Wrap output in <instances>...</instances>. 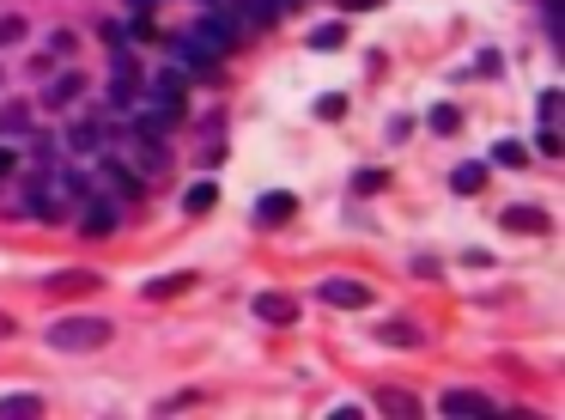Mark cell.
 <instances>
[{
	"instance_id": "1",
	"label": "cell",
	"mask_w": 565,
	"mask_h": 420,
	"mask_svg": "<svg viewBox=\"0 0 565 420\" xmlns=\"http://www.w3.org/2000/svg\"><path fill=\"white\" fill-rule=\"evenodd\" d=\"M43 342H49L55 353H92V348L110 342V323H103V317H61Z\"/></svg>"
},
{
	"instance_id": "2",
	"label": "cell",
	"mask_w": 565,
	"mask_h": 420,
	"mask_svg": "<svg viewBox=\"0 0 565 420\" xmlns=\"http://www.w3.org/2000/svg\"><path fill=\"white\" fill-rule=\"evenodd\" d=\"M195 37L207 43V49H213V55H219V49H237V43H243L250 31H243V19H237L232 0H219V6H207V12H201Z\"/></svg>"
},
{
	"instance_id": "3",
	"label": "cell",
	"mask_w": 565,
	"mask_h": 420,
	"mask_svg": "<svg viewBox=\"0 0 565 420\" xmlns=\"http://www.w3.org/2000/svg\"><path fill=\"white\" fill-rule=\"evenodd\" d=\"M316 299H323V305H334V311H365L371 305V286L365 280H316Z\"/></svg>"
},
{
	"instance_id": "4",
	"label": "cell",
	"mask_w": 565,
	"mask_h": 420,
	"mask_svg": "<svg viewBox=\"0 0 565 420\" xmlns=\"http://www.w3.org/2000/svg\"><path fill=\"white\" fill-rule=\"evenodd\" d=\"M170 55H176V68H183V73H213V49H207L195 31L170 37Z\"/></svg>"
},
{
	"instance_id": "5",
	"label": "cell",
	"mask_w": 565,
	"mask_h": 420,
	"mask_svg": "<svg viewBox=\"0 0 565 420\" xmlns=\"http://www.w3.org/2000/svg\"><path fill=\"white\" fill-rule=\"evenodd\" d=\"M79 232H86V238H110V232H116V202L86 195V202H79Z\"/></svg>"
},
{
	"instance_id": "6",
	"label": "cell",
	"mask_w": 565,
	"mask_h": 420,
	"mask_svg": "<svg viewBox=\"0 0 565 420\" xmlns=\"http://www.w3.org/2000/svg\"><path fill=\"white\" fill-rule=\"evenodd\" d=\"M103 183H110L116 202H140V189H146L140 171H134V165H116V159H103Z\"/></svg>"
},
{
	"instance_id": "7",
	"label": "cell",
	"mask_w": 565,
	"mask_h": 420,
	"mask_svg": "<svg viewBox=\"0 0 565 420\" xmlns=\"http://www.w3.org/2000/svg\"><path fill=\"white\" fill-rule=\"evenodd\" d=\"M444 415H480V420H493L499 408L487 402V396H474V390H444V402H438Z\"/></svg>"
},
{
	"instance_id": "8",
	"label": "cell",
	"mask_w": 565,
	"mask_h": 420,
	"mask_svg": "<svg viewBox=\"0 0 565 420\" xmlns=\"http://www.w3.org/2000/svg\"><path fill=\"white\" fill-rule=\"evenodd\" d=\"M232 6H237V19H243V31H267V25L280 19L274 0H232Z\"/></svg>"
},
{
	"instance_id": "9",
	"label": "cell",
	"mask_w": 565,
	"mask_h": 420,
	"mask_svg": "<svg viewBox=\"0 0 565 420\" xmlns=\"http://www.w3.org/2000/svg\"><path fill=\"white\" fill-rule=\"evenodd\" d=\"M79 86H86L79 73H55V79L43 86V104H49V110H67L73 98H79Z\"/></svg>"
},
{
	"instance_id": "10",
	"label": "cell",
	"mask_w": 565,
	"mask_h": 420,
	"mask_svg": "<svg viewBox=\"0 0 565 420\" xmlns=\"http://www.w3.org/2000/svg\"><path fill=\"white\" fill-rule=\"evenodd\" d=\"M450 189H456V195H480V189H487V159L456 165V171H450Z\"/></svg>"
},
{
	"instance_id": "11",
	"label": "cell",
	"mask_w": 565,
	"mask_h": 420,
	"mask_svg": "<svg viewBox=\"0 0 565 420\" xmlns=\"http://www.w3.org/2000/svg\"><path fill=\"white\" fill-rule=\"evenodd\" d=\"M25 415H43V396H37V390H12V396H0V420H25Z\"/></svg>"
},
{
	"instance_id": "12",
	"label": "cell",
	"mask_w": 565,
	"mask_h": 420,
	"mask_svg": "<svg viewBox=\"0 0 565 420\" xmlns=\"http://www.w3.org/2000/svg\"><path fill=\"white\" fill-rule=\"evenodd\" d=\"M67 152H103V128L98 122H73L67 128Z\"/></svg>"
},
{
	"instance_id": "13",
	"label": "cell",
	"mask_w": 565,
	"mask_h": 420,
	"mask_svg": "<svg viewBox=\"0 0 565 420\" xmlns=\"http://www.w3.org/2000/svg\"><path fill=\"white\" fill-rule=\"evenodd\" d=\"M256 317H262V323H292L299 305H292V299H280V292H262V299H256Z\"/></svg>"
},
{
	"instance_id": "14",
	"label": "cell",
	"mask_w": 565,
	"mask_h": 420,
	"mask_svg": "<svg viewBox=\"0 0 565 420\" xmlns=\"http://www.w3.org/2000/svg\"><path fill=\"white\" fill-rule=\"evenodd\" d=\"M504 232H547L541 208H504Z\"/></svg>"
},
{
	"instance_id": "15",
	"label": "cell",
	"mask_w": 565,
	"mask_h": 420,
	"mask_svg": "<svg viewBox=\"0 0 565 420\" xmlns=\"http://www.w3.org/2000/svg\"><path fill=\"white\" fill-rule=\"evenodd\" d=\"M383 342H389V348H420V329H414L407 317H389V323H383Z\"/></svg>"
},
{
	"instance_id": "16",
	"label": "cell",
	"mask_w": 565,
	"mask_h": 420,
	"mask_svg": "<svg viewBox=\"0 0 565 420\" xmlns=\"http://www.w3.org/2000/svg\"><path fill=\"white\" fill-rule=\"evenodd\" d=\"M49 286H55V292H86V286H98V275H92V268H61Z\"/></svg>"
},
{
	"instance_id": "17",
	"label": "cell",
	"mask_w": 565,
	"mask_h": 420,
	"mask_svg": "<svg viewBox=\"0 0 565 420\" xmlns=\"http://www.w3.org/2000/svg\"><path fill=\"white\" fill-rule=\"evenodd\" d=\"M256 219H292V195H262L256 202Z\"/></svg>"
},
{
	"instance_id": "18",
	"label": "cell",
	"mask_w": 565,
	"mask_h": 420,
	"mask_svg": "<svg viewBox=\"0 0 565 420\" xmlns=\"http://www.w3.org/2000/svg\"><path fill=\"white\" fill-rule=\"evenodd\" d=\"M25 128H31V110H25V104L0 110V135H12V140H19V135H25Z\"/></svg>"
},
{
	"instance_id": "19",
	"label": "cell",
	"mask_w": 565,
	"mask_h": 420,
	"mask_svg": "<svg viewBox=\"0 0 565 420\" xmlns=\"http://www.w3.org/2000/svg\"><path fill=\"white\" fill-rule=\"evenodd\" d=\"M426 122H432L438 135H456V128H463V110H456V104H438L432 116H426Z\"/></svg>"
},
{
	"instance_id": "20",
	"label": "cell",
	"mask_w": 565,
	"mask_h": 420,
	"mask_svg": "<svg viewBox=\"0 0 565 420\" xmlns=\"http://www.w3.org/2000/svg\"><path fill=\"white\" fill-rule=\"evenodd\" d=\"M213 202H219V189H213V183H195V189L183 195V208H189V213H207Z\"/></svg>"
},
{
	"instance_id": "21",
	"label": "cell",
	"mask_w": 565,
	"mask_h": 420,
	"mask_svg": "<svg viewBox=\"0 0 565 420\" xmlns=\"http://www.w3.org/2000/svg\"><path fill=\"white\" fill-rule=\"evenodd\" d=\"M347 43V25H316L310 31V49H340Z\"/></svg>"
},
{
	"instance_id": "22",
	"label": "cell",
	"mask_w": 565,
	"mask_h": 420,
	"mask_svg": "<svg viewBox=\"0 0 565 420\" xmlns=\"http://www.w3.org/2000/svg\"><path fill=\"white\" fill-rule=\"evenodd\" d=\"M523 159H529L523 140H499V146H493V165H523Z\"/></svg>"
},
{
	"instance_id": "23",
	"label": "cell",
	"mask_w": 565,
	"mask_h": 420,
	"mask_svg": "<svg viewBox=\"0 0 565 420\" xmlns=\"http://www.w3.org/2000/svg\"><path fill=\"white\" fill-rule=\"evenodd\" d=\"M377 408H389V415H420V402H414V396H401V390H383V396H377Z\"/></svg>"
},
{
	"instance_id": "24",
	"label": "cell",
	"mask_w": 565,
	"mask_h": 420,
	"mask_svg": "<svg viewBox=\"0 0 565 420\" xmlns=\"http://www.w3.org/2000/svg\"><path fill=\"white\" fill-rule=\"evenodd\" d=\"M183 286H189V275H159L146 286V299H170V292H183Z\"/></svg>"
},
{
	"instance_id": "25",
	"label": "cell",
	"mask_w": 565,
	"mask_h": 420,
	"mask_svg": "<svg viewBox=\"0 0 565 420\" xmlns=\"http://www.w3.org/2000/svg\"><path fill=\"white\" fill-rule=\"evenodd\" d=\"M79 49V37L73 31H49V55H73Z\"/></svg>"
},
{
	"instance_id": "26",
	"label": "cell",
	"mask_w": 565,
	"mask_h": 420,
	"mask_svg": "<svg viewBox=\"0 0 565 420\" xmlns=\"http://www.w3.org/2000/svg\"><path fill=\"white\" fill-rule=\"evenodd\" d=\"M353 189H359V195H371V189H383V171H359V177H353Z\"/></svg>"
},
{
	"instance_id": "27",
	"label": "cell",
	"mask_w": 565,
	"mask_h": 420,
	"mask_svg": "<svg viewBox=\"0 0 565 420\" xmlns=\"http://www.w3.org/2000/svg\"><path fill=\"white\" fill-rule=\"evenodd\" d=\"M535 146H541L547 159H560V135H553V128H541V135H535Z\"/></svg>"
},
{
	"instance_id": "28",
	"label": "cell",
	"mask_w": 565,
	"mask_h": 420,
	"mask_svg": "<svg viewBox=\"0 0 565 420\" xmlns=\"http://www.w3.org/2000/svg\"><path fill=\"white\" fill-rule=\"evenodd\" d=\"M25 37V19H0V43H19Z\"/></svg>"
},
{
	"instance_id": "29",
	"label": "cell",
	"mask_w": 565,
	"mask_h": 420,
	"mask_svg": "<svg viewBox=\"0 0 565 420\" xmlns=\"http://www.w3.org/2000/svg\"><path fill=\"white\" fill-rule=\"evenodd\" d=\"M12 165H19V159H12V152L0 146V177H12Z\"/></svg>"
},
{
	"instance_id": "30",
	"label": "cell",
	"mask_w": 565,
	"mask_h": 420,
	"mask_svg": "<svg viewBox=\"0 0 565 420\" xmlns=\"http://www.w3.org/2000/svg\"><path fill=\"white\" fill-rule=\"evenodd\" d=\"M152 6H159V0H128V12H152Z\"/></svg>"
},
{
	"instance_id": "31",
	"label": "cell",
	"mask_w": 565,
	"mask_h": 420,
	"mask_svg": "<svg viewBox=\"0 0 565 420\" xmlns=\"http://www.w3.org/2000/svg\"><path fill=\"white\" fill-rule=\"evenodd\" d=\"M347 6H353V12H359V6H383V0H347Z\"/></svg>"
},
{
	"instance_id": "32",
	"label": "cell",
	"mask_w": 565,
	"mask_h": 420,
	"mask_svg": "<svg viewBox=\"0 0 565 420\" xmlns=\"http://www.w3.org/2000/svg\"><path fill=\"white\" fill-rule=\"evenodd\" d=\"M0 335H12V317H6V311H0Z\"/></svg>"
},
{
	"instance_id": "33",
	"label": "cell",
	"mask_w": 565,
	"mask_h": 420,
	"mask_svg": "<svg viewBox=\"0 0 565 420\" xmlns=\"http://www.w3.org/2000/svg\"><path fill=\"white\" fill-rule=\"evenodd\" d=\"M274 6H280V12H286V6H299V0H274Z\"/></svg>"
},
{
	"instance_id": "34",
	"label": "cell",
	"mask_w": 565,
	"mask_h": 420,
	"mask_svg": "<svg viewBox=\"0 0 565 420\" xmlns=\"http://www.w3.org/2000/svg\"><path fill=\"white\" fill-rule=\"evenodd\" d=\"M201 6H219V0H201Z\"/></svg>"
}]
</instances>
